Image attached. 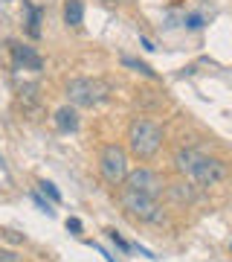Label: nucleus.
<instances>
[{
	"label": "nucleus",
	"instance_id": "obj_1",
	"mask_svg": "<svg viewBox=\"0 0 232 262\" xmlns=\"http://www.w3.org/2000/svg\"><path fill=\"white\" fill-rule=\"evenodd\" d=\"M174 169L186 181H192L197 189L218 187V184L226 181V175H229V166H226L221 158L200 155L197 149H177L174 151Z\"/></svg>",
	"mask_w": 232,
	"mask_h": 262
},
{
	"label": "nucleus",
	"instance_id": "obj_2",
	"mask_svg": "<svg viewBox=\"0 0 232 262\" xmlns=\"http://www.w3.org/2000/svg\"><path fill=\"white\" fill-rule=\"evenodd\" d=\"M163 140H166V134H163V128H160L157 122L137 117V120L128 125V151L137 160L157 158L160 149H163Z\"/></svg>",
	"mask_w": 232,
	"mask_h": 262
},
{
	"label": "nucleus",
	"instance_id": "obj_3",
	"mask_svg": "<svg viewBox=\"0 0 232 262\" xmlns=\"http://www.w3.org/2000/svg\"><path fill=\"white\" fill-rule=\"evenodd\" d=\"M67 99L75 108H99L102 102H108L111 96V84L105 79H90V76H79L67 82Z\"/></svg>",
	"mask_w": 232,
	"mask_h": 262
},
{
	"label": "nucleus",
	"instance_id": "obj_4",
	"mask_svg": "<svg viewBox=\"0 0 232 262\" xmlns=\"http://www.w3.org/2000/svg\"><path fill=\"white\" fill-rule=\"evenodd\" d=\"M119 204H122V210H125L131 219H137V222H145V225H163V222H166V213H163L160 198L142 195V192H134V189L122 187Z\"/></svg>",
	"mask_w": 232,
	"mask_h": 262
},
{
	"label": "nucleus",
	"instance_id": "obj_5",
	"mask_svg": "<svg viewBox=\"0 0 232 262\" xmlns=\"http://www.w3.org/2000/svg\"><path fill=\"white\" fill-rule=\"evenodd\" d=\"M99 172L111 187H122L128 178V151L122 149L119 143H108L99 155Z\"/></svg>",
	"mask_w": 232,
	"mask_h": 262
},
{
	"label": "nucleus",
	"instance_id": "obj_6",
	"mask_svg": "<svg viewBox=\"0 0 232 262\" xmlns=\"http://www.w3.org/2000/svg\"><path fill=\"white\" fill-rule=\"evenodd\" d=\"M125 189H134V192H142V195H151V198H160L163 192H166V178L160 175V172H154V169L148 166H139L134 169V172H128V178H125V184H122Z\"/></svg>",
	"mask_w": 232,
	"mask_h": 262
},
{
	"label": "nucleus",
	"instance_id": "obj_7",
	"mask_svg": "<svg viewBox=\"0 0 232 262\" xmlns=\"http://www.w3.org/2000/svg\"><path fill=\"white\" fill-rule=\"evenodd\" d=\"M9 47H12V56H15V64H18V67H23V70H35V73L44 67L41 56H38L32 47H27V44H18V41H12Z\"/></svg>",
	"mask_w": 232,
	"mask_h": 262
},
{
	"label": "nucleus",
	"instance_id": "obj_8",
	"mask_svg": "<svg viewBox=\"0 0 232 262\" xmlns=\"http://www.w3.org/2000/svg\"><path fill=\"white\" fill-rule=\"evenodd\" d=\"M166 195L174 201V204H192L197 198V187L192 181H180V184H168L166 187Z\"/></svg>",
	"mask_w": 232,
	"mask_h": 262
},
{
	"label": "nucleus",
	"instance_id": "obj_9",
	"mask_svg": "<svg viewBox=\"0 0 232 262\" xmlns=\"http://www.w3.org/2000/svg\"><path fill=\"white\" fill-rule=\"evenodd\" d=\"M53 122H56V128L64 131V134L75 131L79 128V111H75V105H61V108L53 114Z\"/></svg>",
	"mask_w": 232,
	"mask_h": 262
},
{
	"label": "nucleus",
	"instance_id": "obj_10",
	"mask_svg": "<svg viewBox=\"0 0 232 262\" xmlns=\"http://www.w3.org/2000/svg\"><path fill=\"white\" fill-rule=\"evenodd\" d=\"M64 24L67 27H82L84 24V3L82 0H67L64 3Z\"/></svg>",
	"mask_w": 232,
	"mask_h": 262
},
{
	"label": "nucleus",
	"instance_id": "obj_11",
	"mask_svg": "<svg viewBox=\"0 0 232 262\" xmlns=\"http://www.w3.org/2000/svg\"><path fill=\"white\" fill-rule=\"evenodd\" d=\"M38 99H41V96H38V84H23V88H20V105H23V111H35L38 108Z\"/></svg>",
	"mask_w": 232,
	"mask_h": 262
},
{
	"label": "nucleus",
	"instance_id": "obj_12",
	"mask_svg": "<svg viewBox=\"0 0 232 262\" xmlns=\"http://www.w3.org/2000/svg\"><path fill=\"white\" fill-rule=\"evenodd\" d=\"M23 6H27V12H29V20H27L29 35L38 38V35H41V9H38V6H32V3H23Z\"/></svg>",
	"mask_w": 232,
	"mask_h": 262
},
{
	"label": "nucleus",
	"instance_id": "obj_13",
	"mask_svg": "<svg viewBox=\"0 0 232 262\" xmlns=\"http://www.w3.org/2000/svg\"><path fill=\"white\" fill-rule=\"evenodd\" d=\"M38 187H41V192H44V195H49V198H53L56 204H58V201H61V192H58V189H56V184H49V181H41Z\"/></svg>",
	"mask_w": 232,
	"mask_h": 262
},
{
	"label": "nucleus",
	"instance_id": "obj_14",
	"mask_svg": "<svg viewBox=\"0 0 232 262\" xmlns=\"http://www.w3.org/2000/svg\"><path fill=\"white\" fill-rule=\"evenodd\" d=\"M122 61H125L128 67H137L139 73H145V76H151V79H154V70H151L148 64H142V61H134V58H122Z\"/></svg>",
	"mask_w": 232,
	"mask_h": 262
},
{
	"label": "nucleus",
	"instance_id": "obj_15",
	"mask_svg": "<svg viewBox=\"0 0 232 262\" xmlns=\"http://www.w3.org/2000/svg\"><path fill=\"white\" fill-rule=\"evenodd\" d=\"M108 239H111V242L116 245V248H122V251H131V245L125 242V239H122V236L116 233V230H108Z\"/></svg>",
	"mask_w": 232,
	"mask_h": 262
},
{
	"label": "nucleus",
	"instance_id": "obj_16",
	"mask_svg": "<svg viewBox=\"0 0 232 262\" xmlns=\"http://www.w3.org/2000/svg\"><path fill=\"white\" fill-rule=\"evenodd\" d=\"M186 27L189 29H200L203 27V18H200V15H189V18H186Z\"/></svg>",
	"mask_w": 232,
	"mask_h": 262
},
{
	"label": "nucleus",
	"instance_id": "obj_17",
	"mask_svg": "<svg viewBox=\"0 0 232 262\" xmlns=\"http://www.w3.org/2000/svg\"><path fill=\"white\" fill-rule=\"evenodd\" d=\"M0 262H20V256L15 251H3L0 248Z\"/></svg>",
	"mask_w": 232,
	"mask_h": 262
},
{
	"label": "nucleus",
	"instance_id": "obj_18",
	"mask_svg": "<svg viewBox=\"0 0 232 262\" xmlns=\"http://www.w3.org/2000/svg\"><path fill=\"white\" fill-rule=\"evenodd\" d=\"M32 198H35V204L41 207V210H44V213H53V207L46 204V201H44V198H41V195H38V192H32Z\"/></svg>",
	"mask_w": 232,
	"mask_h": 262
},
{
	"label": "nucleus",
	"instance_id": "obj_19",
	"mask_svg": "<svg viewBox=\"0 0 232 262\" xmlns=\"http://www.w3.org/2000/svg\"><path fill=\"white\" fill-rule=\"evenodd\" d=\"M67 227H70L73 233H82V222H79V219H67Z\"/></svg>",
	"mask_w": 232,
	"mask_h": 262
},
{
	"label": "nucleus",
	"instance_id": "obj_20",
	"mask_svg": "<svg viewBox=\"0 0 232 262\" xmlns=\"http://www.w3.org/2000/svg\"><path fill=\"white\" fill-rule=\"evenodd\" d=\"M139 41H142V47L148 50V53H151V50H157V47H154V44H151V41H148V38H139Z\"/></svg>",
	"mask_w": 232,
	"mask_h": 262
}]
</instances>
